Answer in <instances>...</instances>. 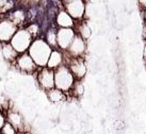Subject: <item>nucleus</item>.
Returning a JSON list of instances; mask_svg holds the SVG:
<instances>
[{"label": "nucleus", "mask_w": 146, "mask_h": 134, "mask_svg": "<svg viewBox=\"0 0 146 134\" xmlns=\"http://www.w3.org/2000/svg\"><path fill=\"white\" fill-rule=\"evenodd\" d=\"M138 2H139L140 8L143 9V10H145L146 9V0H138Z\"/></svg>", "instance_id": "nucleus-24"}, {"label": "nucleus", "mask_w": 146, "mask_h": 134, "mask_svg": "<svg viewBox=\"0 0 146 134\" xmlns=\"http://www.w3.org/2000/svg\"><path fill=\"white\" fill-rule=\"evenodd\" d=\"M76 36V31L74 28H58L57 29V44L58 48L62 51H66Z\"/></svg>", "instance_id": "nucleus-7"}, {"label": "nucleus", "mask_w": 146, "mask_h": 134, "mask_svg": "<svg viewBox=\"0 0 146 134\" xmlns=\"http://www.w3.org/2000/svg\"><path fill=\"white\" fill-rule=\"evenodd\" d=\"M143 21H144V24H146V9L145 10H143Z\"/></svg>", "instance_id": "nucleus-27"}, {"label": "nucleus", "mask_w": 146, "mask_h": 134, "mask_svg": "<svg viewBox=\"0 0 146 134\" xmlns=\"http://www.w3.org/2000/svg\"><path fill=\"white\" fill-rule=\"evenodd\" d=\"M51 52H52V48L42 37L35 38L28 50V53L33 59V61L35 62L38 68L47 66Z\"/></svg>", "instance_id": "nucleus-1"}, {"label": "nucleus", "mask_w": 146, "mask_h": 134, "mask_svg": "<svg viewBox=\"0 0 146 134\" xmlns=\"http://www.w3.org/2000/svg\"><path fill=\"white\" fill-rule=\"evenodd\" d=\"M61 1L63 4H66V3H68L69 1H72V0H61Z\"/></svg>", "instance_id": "nucleus-29"}, {"label": "nucleus", "mask_w": 146, "mask_h": 134, "mask_svg": "<svg viewBox=\"0 0 146 134\" xmlns=\"http://www.w3.org/2000/svg\"><path fill=\"white\" fill-rule=\"evenodd\" d=\"M44 40L48 45L51 47L52 49L58 48V44H57V30H52V29H49L45 32L44 35Z\"/></svg>", "instance_id": "nucleus-18"}, {"label": "nucleus", "mask_w": 146, "mask_h": 134, "mask_svg": "<svg viewBox=\"0 0 146 134\" xmlns=\"http://www.w3.org/2000/svg\"><path fill=\"white\" fill-rule=\"evenodd\" d=\"M0 134H18V131L10 122L7 121L3 128H2V130L0 131Z\"/></svg>", "instance_id": "nucleus-21"}, {"label": "nucleus", "mask_w": 146, "mask_h": 134, "mask_svg": "<svg viewBox=\"0 0 146 134\" xmlns=\"http://www.w3.org/2000/svg\"><path fill=\"white\" fill-rule=\"evenodd\" d=\"M18 27L8 17L0 19V44L10 43L14 34L17 32Z\"/></svg>", "instance_id": "nucleus-9"}, {"label": "nucleus", "mask_w": 146, "mask_h": 134, "mask_svg": "<svg viewBox=\"0 0 146 134\" xmlns=\"http://www.w3.org/2000/svg\"><path fill=\"white\" fill-rule=\"evenodd\" d=\"M10 20H12L14 24H16L18 28H25L26 27V22L28 20V15L23 11V10H16L11 12L10 16H8Z\"/></svg>", "instance_id": "nucleus-16"}, {"label": "nucleus", "mask_w": 146, "mask_h": 134, "mask_svg": "<svg viewBox=\"0 0 146 134\" xmlns=\"http://www.w3.org/2000/svg\"><path fill=\"white\" fill-rule=\"evenodd\" d=\"M70 69L74 77L78 81H82L88 73V64L84 57H68L65 55V63Z\"/></svg>", "instance_id": "nucleus-4"}, {"label": "nucleus", "mask_w": 146, "mask_h": 134, "mask_svg": "<svg viewBox=\"0 0 146 134\" xmlns=\"http://www.w3.org/2000/svg\"><path fill=\"white\" fill-rule=\"evenodd\" d=\"M145 66H146V64H145Z\"/></svg>", "instance_id": "nucleus-30"}, {"label": "nucleus", "mask_w": 146, "mask_h": 134, "mask_svg": "<svg viewBox=\"0 0 146 134\" xmlns=\"http://www.w3.org/2000/svg\"><path fill=\"white\" fill-rule=\"evenodd\" d=\"M85 52H86V41H84L80 35L76 34L70 46L65 51V55L68 57H84Z\"/></svg>", "instance_id": "nucleus-11"}, {"label": "nucleus", "mask_w": 146, "mask_h": 134, "mask_svg": "<svg viewBox=\"0 0 146 134\" xmlns=\"http://www.w3.org/2000/svg\"><path fill=\"white\" fill-rule=\"evenodd\" d=\"M74 29L76 31V34L80 35L84 41H88L91 37V35H92V30H91L90 26L84 20L78 21V24H75Z\"/></svg>", "instance_id": "nucleus-17"}, {"label": "nucleus", "mask_w": 146, "mask_h": 134, "mask_svg": "<svg viewBox=\"0 0 146 134\" xmlns=\"http://www.w3.org/2000/svg\"><path fill=\"white\" fill-rule=\"evenodd\" d=\"M5 115H7V121L10 122L18 131V133H26L30 131L29 129H27L25 118L23 114L19 113V111L11 108L5 112Z\"/></svg>", "instance_id": "nucleus-10"}, {"label": "nucleus", "mask_w": 146, "mask_h": 134, "mask_svg": "<svg viewBox=\"0 0 146 134\" xmlns=\"http://www.w3.org/2000/svg\"><path fill=\"white\" fill-rule=\"evenodd\" d=\"M46 97H47V99L51 103H53V104H59V103L64 102L67 99V94L62 92L61 89L54 87V88L46 92Z\"/></svg>", "instance_id": "nucleus-15"}, {"label": "nucleus", "mask_w": 146, "mask_h": 134, "mask_svg": "<svg viewBox=\"0 0 146 134\" xmlns=\"http://www.w3.org/2000/svg\"><path fill=\"white\" fill-rule=\"evenodd\" d=\"M76 82V79L72 73L70 69L66 64L61 65L59 68L54 70V85L56 88L61 89L62 92L69 94L72 90L74 84Z\"/></svg>", "instance_id": "nucleus-2"}, {"label": "nucleus", "mask_w": 146, "mask_h": 134, "mask_svg": "<svg viewBox=\"0 0 146 134\" xmlns=\"http://www.w3.org/2000/svg\"><path fill=\"white\" fill-rule=\"evenodd\" d=\"M143 40L146 42V24H143V31H142Z\"/></svg>", "instance_id": "nucleus-25"}, {"label": "nucleus", "mask_w": 146, "mask_h": 134, "mask_svg": "<svg viewBox=\"0 0 146 134\" xmlns=\"http://www.w3.org/2000/svg\"><path fill=\"white\" fill-rule=\"evenodd\" d=\"M13 66H15V68L21 73L27 75V76H33L38 70V67L35 64V62L33 61V59L30 57L28 52L19 54Z\"/></svg>", "instance_id": "nucleus-6"}, {"label": "nucleus", "mask_w": 146, "mask_h": 134, "mask_svg": "<svg viewBox=\"0 0 146 134\" xmlns=\"http://www.w3.org/2000/svg\"><path fill=\"white\" fill-rule=\"evenodd\" d=\"M85 5L84 0H72L68 3L64 4V10L72 16L75 21L83 20L85 15Z\"/></svg>", "instance_id": "nucleus-8"}, {"label": "nucleus", "mask_w": 146, "mask_h": 134, "mask_svg": "<svg viewBox=\"0 0 146 134\" xmlns=\"http://www.w3.org/2000/svg\"><path fill=\"white\" fill-rule=\"evenodd\" d=\"M11 1L10 0H0V13H5L11 10Z\"/></svg>", "instance_id": "nucleus-22"}, {"label": "nucleus", "mask_w": 146, "mask_h": 134, "mask_svg": "<svg viewBox=\"0 0 146 134\" xmlns=\"http://www.w3.org/2000/svg\"><path fill=\"white\" fill-rule=\"evenodd\" d=\"M56 24L58 28H75L76 21L65 10H61L56 15Z\"/></svg>", "instance_id": "nucleus-14"}, {"label": "nucleus", "mask_w": 146, "mask_h": 134, "mask_svg": "<svg viewBox=\"0 0 146 134\" xmlns=\"http://www.w3.org/2000/svg\"><path fill=\"white\" fill-rule=\"evenodd\" d=\"M69 94L75 98L82 97L83 94H84V85H83L82 81L76 80V82H75V84H74V86H73V88L69 92Z\"/></svg>", "instance_id": "nucleus-19"}, {"label": "nucleus", "mask_w": 146, "mask_h": 134, "mask_svg": "<svg viewBox=\"0 0 146 134\" xmlns=\"http://www.w3.org/2000/svg\"><path fill=\"white\" fill-rule=\"evenodd\" d=\"M143 59L146 61V43L144 45V48H143Z\"/></svg>", "instance_id": "nucleus-26"}, {"label": "nucleus", "mask_w": 146, "mask_h": 134, "mask_svg": "<svg viewBox=\"0 0 146 134\" xmlns=\"http://www.w3.org/2000/svg\"><path fill=\"white\" fill-rule=\"evenodd\" d=\"M36 83L38 87L44 90L45 93L50 89L56 87L54 85V70L48 68V67H42L38 68L35 73Z\"/></svg>", "instance_id": "nucleus-5"}, {"label": "nucleus", "mask_w": 146, "mask_h": 134, "mask_svg": "<svg viewBox=\"0 0 146 134\" xmlns=\"http://www.w3.org/2000/svg\"><path fill=\"white\" fill-rule=\"evenodd\" d=\"M0 52H1V57L4 61L14 65V63L16 62L17 57L19 55V53L17 52L15 49L13 48L11 43H5V44H0Z\"/></svg>", "instance_id": "nucleus-12"}, {"label": "nucleus", "mask_w": 146, "mask_h": 134, "mask_svg": "<svg viewBox=\"0 0 146 134\" xmlns=\"http://www.w3.org/2000/svg\"><path fill=\"white\" fill-rule=\"evenodd\" d=\"M25 28L27 29V31H28L32 37L35 40V38H38V34H40V27H38V24H27Z\"/></svg>", "instance_id": "nucleus-20"}, {"label": "nucleus", "mask_w": 146, "mask_h": 134, "mask_svg": "<svg viewBox=\"0 0 146 134\" xmlns=\"http://www.w3.org/2000/svg\"><path fill=\"white\" fill-rule=\"evenodd\" d=\"M7 122V115H5V112L3 111H0V131L2 130L3 126Z\"/></svg>", "instance_id": "nucleus-23"}, {"label": "nucleus", "mask_w": 146, "mask_h": 134, "mask_svg": "<svg viewBox=\"0 0 146 134\" xmlns=\"http://www.w3.org/2000/svg\"><path fill=\"white\" fill-rule=\"evenodd\" d=\"M21 134H38L36 132H32V131H29V132H26V133H21Z\"/></svg>", "instance_id": "nucleus-28"}, {"label": "nucleus", "mask_w": 146, "mask_h": 134, "mask_svg": "<svg viewBox=\"0 0 146 134\" xmlns=\"http://www.w3.org/2000/svg\"><path fill=\"white\" fill-rule=\"evenodd\" d=\"M33 41H34V38L27 31V29L21 28L18 29L17 32L14 34V36H13L10 43L13 46V48L15 49L19 54H21V53L28 52L29 48L33 43Z\"/></svg>", "instance_id": "nucleus-3"}, {"label": "nucleus", "mask_w": 146, "mask_h": 134, "mask_svg": "<svg viewBox=\"0 0 146 134\" xmlns=\"http://www.w3.org/2000/svg\"><path fill=\"white\" fill-rule=\"evenodd\" d=\"M65 63V52L60 50L59 48L52 49V52L50 54L48 60V63H47V66L48 68L52 69V70H56L57 68H59L61 65H63Z\"/></svg>", "instance_id": "nucleus-13"}]
</instances>
